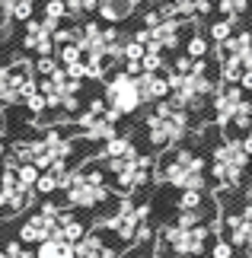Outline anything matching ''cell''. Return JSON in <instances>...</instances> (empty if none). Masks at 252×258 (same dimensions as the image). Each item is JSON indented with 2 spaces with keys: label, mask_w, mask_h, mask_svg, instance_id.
Listing matches in <instances>:
<instances>
[{
  "label": "cell",
  "mask_w": 252,
  "mask_h": 258,
  "mask_svg": "<svg viewBox=\"0 0 252 258\" xmlns=\"http://www.w3.org/2000/svg\"><path fill=\"white\" fill-rule=\"evenodd\" d=\"M198 124H201L198 118L191 112H185V108H179L173 99L154 102L144 115V124H140L144 141L150 147L147 153H163V150H173V147L185 144Z\"/></svg>",
  "instance_id": "obj_1"
},
{
  "label": "cell",
  "mask_w": 252,
  "mask_h": 258,
  "mask_svg": "<svg viewBox=\"0 0 252 258\" xmlns=\"http://www.w3.org/2000/svg\"><path fill=\"white\" fill-rule=\"evenodd\" d=\"M154 185L169 188H208V153L201 147L179 144L173 150H163L154 166Z\"/></svg>",
  "instance_id": "obj_2"
},
{
  "label": "cell",
  "mask_w": 252,
  "mask_h": 258,
  "mask_svg": "<svg viewBox=\"0 0 252 258\" xmlns=\"http://www.w3.org/2000/svg\"><path fill=\"white\" fill-rule=\"evenodd\" d=\"M217 223H198V226H176L166 223L163 230L157 233V245H154V258H201L211 242H214Z\"/></svg>",
  "instance_id": "obj_3"
},
{
  "label": "cell",
  "mask_w": 252,
  "mask_h": 258,
  "mask_svg": "<svg viewBox=\"0 0 252 258\" xmlns=\"http://www.w3.org/2000/svg\"><path fill=\"white\" fill-rule=\"evenodd\" d=\"M249 166H252V156H246L239 141L220 137L208 150V182L214 185L217 191H239Z\"/></svg>",
  "instance_id": "obj_4"
},
{
  "label": "cell",
  "mask_w": 252,
  "mask_h": 258,
  "mask_svg": "<svg viewBox=\"0 0 252 258\" xmlns=\"http://www.w3.org/2000/svg\"><path fill=\"white\" fill-rule=\"evenodd\" d=\"M103 99H106L109 108L122 112L125 118L140 112V105H144V102H140V93H137V80L128 77L125 71H115V74L106 77V96Z\"/></svg>",
  "instance_id": "obj_5"
},
{
  "label": "cell",
  "mask_w": 252,
  "mask_h": 258,
  "mask_svg": "<svg viewBox=\"0 0 252 258\" xmlns=\"http://www.w3.org/2000/svg\"><path fill=\"white\" fill-rule=\"evenodd\" d=\"M64 195H67L64 207H80V211H96L99 204L112 201V188L109 185H86L83 178H80V169L74 172L70 185L64 188Z\"/></svg>",
  "instance_id": "obj_6"
},
{
  "label": "cell",
  "mask_w": 252,
  "mask_h": 258,
  "mask_svg": "<svg viewBox=\"0 0 252 258\" xmlns=\"http://www.w3.org/2000/svg\"><path fill=\"white\" fill-rule=\"evenodd\" d=\"M52 236H58V217H48L42 211L29 214V220L19 226V242L23 245H38V242L52 239Z\"/></svg>",
  "instance_id": "obj_7"
},
{
  "label": "cell",
  "mask_w": 252,
  "mask_h": 258,
  "mask_svg": "<svg viewBox=\"0 0 252 258\" xmlns=\"http://www.w3.org/2000/svg\"><path fill=\"white\" fill-rule=\"evenodd\" d=\"M134 80H137V93H140V102L144 105H154V102L169 99L166 74H140V77H134Z\"/></svg>",
  "instance_id": "obj_8"
},
{
  "label": "cell",
  "mask_w": 252,
  "mask_h": 258,
  "mask_svg": "<svg viewBox=\"0 0 252 258\" xmlns=\"http://www.w3.org/2000/svg\"><path fill=\"white\" fill-rule=\"evenodd\" d=\"M134 10H137L134 0H99L96 16L106 19V26H118V23H125V19L134 13Z\"/></svg>",
  "instance_id": "obj_9"
},
{
  "label": "cell",
  "mask_w": 252,
  "mask_h": 258,
  "mask_svg": "<svg viewBox=\"0 0 252 258\" xmlns=\"http://www.w3.org/2000/svg\"><path fill=\"white\" fill-rule=\"evenodd\" d=\"M58 236L77 245V242L86 236V223L80 220V217H74L70 211H61V214H58Z\"/></svg>",
  "instance_id": "obj_10"
},
{
  "label": "cell",
  "mask_w": 252,
  "mask_h": 258,
  "mask_svg": "<svg viewBox=\"0 0 252 258\" xmlns=\"http://www.w3.org/2000/svg\"><path fill=\"white\" fill-rule=\"evenodd\" d=\"M182 54H188L191 61H198V57H208V54H211V38L205 35V29H191V32H185Z\"/></svg>",
  "instance_id": "obj_11"
},
{
  "label": "cell",
  "mask_w": 252,
  "mask_h": 258,
  "mask_svg": "<svg viewBox=\"0 0 252 258\" xmlns=\"http://www.w3.org/2000/svg\"><path fill=\"white\" fill-rule=\"evenodd\" d=\"M35 258H77V252H74V242L61 239V236H52V239L38 242Z\"/></svg>",
  "instance_id": "obj_12"
},
{
  "label": "cell",
  "mask_w": 252,
  "mask_h": 258,
  "mask_svg": "<svg viewBox=\"0 0 252 258\" xmlns=\"http://www.w3.org/2000/svg\"><path fill=\"white\" fill-rule=\"evenodd\" d=\"M233 32H236V23H233V19H227V16H214V19L208 23V29H205V35L211 38V45L227 42Z\"/></svg>",
  "instance_id": "obj_13"
},
{
  "label": "cell",
  "mask_w": 252,
  "mask_h": 258,
  "mask_svg": "<svg viewBox=\"0 0 252 258\" xmlns=\"http://www.w3.org/2000/svg\"><path fill=\"white\" fill-rule=\"evenodd\" d=\"M4 16H10L13 23H29L35 16V0H13L7 10H0Z\"/></svg>",
  "instance_id": "obj_14"
},
{
  "label": "cell",
  "mask_w": 252,
  "mask_h": 258,
  "mask_svg": "<svg viewBox=\"0 0 252 258\" xmlns=\"http://www.w3.org/2000/svg\"><path fill=\"white\" fill-rule=\"evenodd\" d=\"M67 0H45L42 4V16L45 19H55V23H61V19H67Z\"/></svg>",
  "instance_id": "obj_15"
},
{
  "label": "cell",
  "mask_w": 252,
  "mask_h": 258,
  "mask_svg": "<svg viewBox=\"0 0 252 258\" xmlns=\"http://www.w3.org/2000/svg\"><path fill=\"white\" fill-rule=\"evenodd\" d=\"M55 54H58V64H61V67H70V64H80V61H83V54H80V48H77L74 42H70V45H61Z\"/></svg>",
  "instance_id": "obj_16"
},
{
  "label": "cell",
  "mask_w": 252,
  "mask_h": 258,
  "mask_svg": "<svg viewBox=\"0 0 252 258\" xmlns=\"http://www.w3.org/2000/svg\"><path fill=\"white\" fill-rule=\"evenodd\" d=\"M38 175H42V172H38L32 163H19V169H16V178H19V185H23V188H35Z\"/></svg>",
  "instance_id": "obj_17"
},
{
  "label": "cell",
  "mask_w": 252,
  "mask_h": 258,
  "mask_svg": "<svg viewBox=\"0 0 252 258\" xmlns=\"http://www.w3.org/2000/svg\"><path fill=\"white\" fill-rule=\"evenodd\" d=\"M32 67H35V74H38V77H52L61 64H58V57H55V54H42V57H35V61H32Z\"/></svg>",
  "instance_id": "obj_18"
},
{
  "label": "cell",
  "mask_w": 252,
  "mask_h": 258,
  "mask_svg": "<svg viewBox=\"0 0 252 258\" xmlns=\"http://www.w3.org/2000/svg\"><path fill=\"white\" fill-rule=\"evenodd\" d=\"M58 191V178L52 175V172H42V175H38V182H35V195H55Z\"/></svg>",
  "instance_id": "obj_19"
},
{
  "label": "cell",
  "mask_w": 252,
  "mask_h": 258,
  "mask_svg": "<svg viewBox=\"0 0 252 258\" xmlns=\"http://www.w3.org/2000/svg\"><path fill=\"white\" fill-rule=\"evenodd\" d=\"M211 258H233V245H230L224 236H217V239L211 242Z\"/></svg>",
  "instance_id": "obj_20"
},
{
  "label": "cell",
  "mask_w": 252,
  "mask_h": 258,
  "mask_svg": "<svg viewBox=\"0 0 252 258\" xmlns=\"http://www.w3.org/2000/svg\"><path fill=\"white\" fill-rule=\"evenodd\" d=\"M239 86H243L246 96H252V71H243V77H239Z\"/></svg>",
  "instance_id": "obj_21"
},
{
  "label": "cell",
  "mask_w": 252,
  "mask_h": 258,
  "mask_svg": "<svg viewBox=\"0 0 252 258\" xmlns=\"http://www.w3.org/2000/svg\"><path fill=\"white\" fill-rule=\"evenodd\" d=\"M236 141H239V147L246 150V156H252V131H249V134H243V137H236Z\"/></svg>",
  "instance_id": "obj_22"
},
{
  "label": "cell",
  "mask_w": 252,
  "mask_h": 258,
  "mask_svg": "<svg viewBox=\"0 0 252 258\" xmlns=\"http://www.w3.org/2000/svg\"><path fill=\"white\" fill-rule=\"evenodd\" d=\"M0 141H7V121L0 118Z\"/></svg>",
  "instance_id": "obj_23"
},
{
  "label": "cell",
  "mask_w": 252,
  "mask_h": 258,
  "mask_svg": "<svg viewBox=\"0 0 252 258\" xmlns=\"http://www.w3.org/2000/svg\"><path fill=\"white\" fill-rule=\"evenodd\" d=\"M0 172H4V169H0Z\"/></svg>",
  "instance_id": "obj_24"
}]
</instances>
